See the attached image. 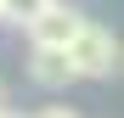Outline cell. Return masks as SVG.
I'll return each instance as SVG.
<instances>
[{
	"label": "cell",
	"instance_id": "6da1fadb",
	"mask_svg": "<svg viewBox=\"0 0 124 118\" xmlns=\"http://www.w3.org/2000/svg\"><path fill=\"white\" fill-rule=\"evenodd\" d=\"M118 62H124V45L113 39V28H101V23H85L79 39L68 45V68H73V79H107Z\"/></svg>",
	"mask_w": 124,
	"mask_h": 118
},
{
	"label": "cell",
	"instance_id": "7a4b0ae2",
	"mask_svg": "<svg viewBox=\"0 0 124 118\" xmlns=\"http://www.w3.org/2000/svg\"><path fill=\"white\" fill-rule=\"evenodd\" d=\"M85 23H90L85 11H73V6H62V0H56L51 11H39L34 23H28V45H45V51H68L73 39H79V28H85Z\"/></svg>",
	"mask_w": 124,
	"mask_h": 118
},
{
	"label": "cell",
	"instance_id": "3957f363",
	"mask_svg": "<svg viewBox=\"0 0 124 118\" xmlns=\"http://www.w3.org/2000/svg\"><path fill=\"white\" fill-rule=\"evenodd\" d=\"M28 79L39 90H62L73 79V68H68V51H45V45H34L28 51Z\"/></svg>",
	"mask_w": 124,
	"mask_h": 118
},
{
	"label": "cell",
	"instance_id": "277c9868",
	"mask_svg": "<svg viewBox=\"0 0 124 118\" xmlns=\"http://www.w3.org/2000/svg\"><path fill=\"white\" fill-rule=\"evenodd\" d=\"M51 6H56V0H0V17H6L11 28H28L34 17H39V11H51Z\"/></svg>",
	"mask_w": 124,
	"mask_h": 118
},
{
	"label": "cell",
	"instance_id": "5b68a950",
	"mask_svg": "<svg viewBox=\"0 0 124 118\" xmlns=\"http://www.w3.org/2000/svg\"><path fill=\"white\" fill-rule=\"evenodd\" d=\"M34 118H79L73 107H45V112H34Z\"/></svg>",
	"mask_w": 124,
	"mask_h": 118
},
{
	"label": "cell",
	"instance_id": "8992f818",
	"mask_svg": "<svg viewBox=\"0 0 124 118\" xmlns=\"http://www.w3.org/2000/svg\"><path fill=\"white\" fill-rule=\"evenodd\" d=\"M0 118H23V112H0Z\"/></svg>",
	"mask_w": 124,
	"mask_h": 118
},
{
	"label": "cell",
	"instance_id": "52a82bcc",
	"mask_svg": "<svg viewBox=\"0 0 124 118\" xmlns=\"http://www.w3.org/2000/svg\"><path fill=\"white\" fill-rule=\"evenodd\" d=\"M118 68H124V62H118Z\"/></svg>",
	"mask_w": 124,
	"mask_h": 118
}]
</instances>
